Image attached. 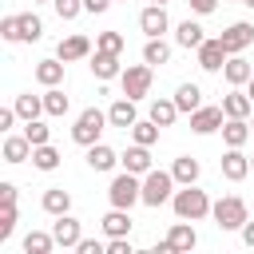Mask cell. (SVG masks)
Listing matches in <instances>:
<instances>
[{"label":"cell","mask_w":254,"mask_h":254,"mask_svg":"<svg viewBox=\"0 0 254 254\" xmlns=\"http://www.w3.org/2000/svg\"><path fill=\"white\" fill-rule=\"evenodd\" d=\"M218 167H222L226 183H242L250 175V155H242V147H226V155L218 159Z\"/></svg>","instance_id":"30bf717a"},{"label":"cell","mask_w":254,"mask_h":254,"mask_svg":"<svg viewBox=\"0 0 254 254\" xmlns=\"http://www.w3.org/2000/svg\"><path fill=\"white\" fill-rule=\"evenodd\" d=\"M143 60H147L151 67H155V64H167V60H171V44H167L163 36H151V40L143 44Z\"/></svg>","instance_id":"d6a6232c"},{"label":"cell","mask_w":254,"mask_h":254,"mask_svg":"<svg viewBox=\"0 0 254 254\" xmlns=\"http://www.w3.org/2000/svg\"><path fill=\"white\" fill-rule=\"evenodd\" d=\"M40 206L56 218V214H67L71 210V190H64V187H48L44 190V198H40Z\"/></svg>","instance_id":"d4e9b609"},{"label":"cell","mask_w":254,"mask_h":254,"mask_svg":"<svg viewBox=\"0 0 254 254\" xmlns=\"http://www.w3.org/2000/svg\"><path fill=\"white\" fill-rule=\"evenodd\" d=\"M250 131H254V119H250Z\"/></svg>","instance_id":"11a10c76"},{"label":"cell","mask_w":254,"mask_h":254,"mask_svg":"<svg viewBox=\"0 0 254 254\" xmlns=\"http://www.w3.org/2000/svg\"><path fill=\"white\" fill-rule=\"evenodd\" d=\"M103 234H107V238H127V234H131V210L111 206V210L103 214Z\"/></svg>","instance_id":"44dd1931"},{"label":"cell","mask_w":254,"mask_h":254,"mask_svg":"<svg viewBox=\"0 0 254 254\" xmlns=\"http://www.w3.org/2000/svg\"><path fill=\"white\" fill-rule=\"evenodd\" d=\"M222 123H226L222 103H218V107H198V111H190V131H194V135H214V131H222Z\"/></svg>","instance_id":"9c48e42d"},{"label":"cell","mask_w":254,"mask_h":254,"mask_svg":"<svg viewBox=\"0 0 254 254\" xmlns=\"http://www.w3.org/2000/svg\"><path fill=\"white\" fill-rule=\"evenodd\" d=\"M111 4H115V0H83V12H91V16H103Z\"/></svg>","instance_id":"f6af8a7d"},{"label":"cell","mask_w":254,"mask_h":254,"mask_svg":"<svg viewBox=\"0 0 254 254\" xmlns=\"http://www.w3.org/2000/svg\"><path fill=\"white\" fill-rule=\"evenodd\" d=\"M131 139H135V143H143V147H155V143H159V123H155L151 115H147V119H135Z\"/></svg>","instance_id":"836d02e7"},{"label":"cell","mask_w":254,"mask_h":254,"mask_svg":"<svg viewBox=\"0 0 254 254\" xmlns=\"http://www.w3.org/2000/svg\"><path fill=\"white\" fill-rule=\"evenodd\" d=\"M52 8H56L60 20H75L83 12V0H52Z\"/></svg>","instance_id":"ab89813d"},{"label":"cell","mask_w":254,"mask_h":254,"mask_svg":"<svg viewBox=\"0 0 254 254\" xmlns=\"http://www.w3.org/2000/svg\"><path fill=\"white\" fill-rule=\"evenodd\" d=\"M52 238H56V246H64V250H75L79 238H83L79 218H71V210H67V214H56V222H52Z\"/></svg>","instance_id":"52a82bcc"},{"label":"cell","mask_w":254,"mask_h":254,"mask_svg":"<svg viewBox=\"0 0 254 254\" xmlns=\"http://www.w3.org/2000/svg\"><path fill=\"white\" fill-rule=\"evenodd\" d=\"M171 175H175V183H179V187H187V183H198L202 167H198V159H194V155H179V159L171 163Z\"/></svg>","instance_id":"cb8c5ba5"},{"label":"cell","mask_w":254,"mask_h":254,"mask_svg":"<svg viewBox=\"0 0 254 254\" xmlns=\"http://www.w3.org/2000/svg\"><path fill=\"white\" fill-rule=\"evenodd\" d=\"M95 48H99V52H115V56H123L127 40H123L119 32H99V36H95Z\"/></svg>","instance_id":"8d00e7d4"},{"label":"cell","mask_w":254,"mask_h":254,"mask_svg":"<svg viewBox=\"0 0 254 254\" xmlns=\"http://www.w3.org/2000/svg\"><path fill=\"white\" fill-rule=\"evenodd\" d=\"M167 246H171L175 254H190V250L198 246V234H194V226H190L187 218H179V222L167 230Z\"/></svg>","instance_id":"4fadbf2b"},{"label":"cell","mask_w":254,"mask_h":254,"mask_svg":"<svg viewBox=\"0 0 254 254\" xmlns=\"http://www.w3.org/2000/svg\"><path fill=\"white\" fill-rule=\"evenodd\" d=\"M32 167H36V171H56V167H60V151H56L52 143L32 147Z\"/></svg>","instance_id":"e575fe53"},{"label":"cell","mask_w":254,"mask_h":254,"mask_svg":"<svg viewBox=\"0 0 254 254\" xmlns=\"http://www.w3.org/2000/svg\"><path fill=\"white\" fill-rule=\"evenodd\" d=\"M175 175L171 171H147L143 175V206H163V202H171L175 198Z\"/></svg>","instance_id":"277c9868"},{"label":"cell","mask_w":254,"mask_h":254,"mask_svg":"<svg viewBox=\"0 0 254 254\" xmlns=\"http://www.w3.org/2000/svg\"><path fill=\"white\" fill-rule=\"evenodd\" d=\"M67 107H71V99H67L60 87H48V91H44V115L64 119V115H67Z\"/></svg>","instance_id":"4dcf8cb0"},{"label":"cell","mask_w":254,"mask_h":254,"mask_svg":"<svg viewBox=\"0 0 254 254\" xmlns=\"http://www.w3.org/2000/svg\"><path fill=\"white\" fill-rule=\"evenodd\" d=\"M222 44H226V52L230 56H238V52H246L250 44H254V24H246V20H234L222 36H218Z\"/></svg>","instance_id":"8fae6325"},{"label":"cell","mask_w":254,"mask_h":254,"mask_svg":"<svg viewBox=\"0 0 254 254\" xmlns=\"http://www.w3.org/2000/svg\"><path fill=\"white\" fill-rule=\"evenodd\" d=\"M119 163H123V171H131V175H147L155 163H151V147H143V143H131L123 155H119Z\"/></svg>","instance_id":"e0dca14e"},{"label":"cell","mask_w":254,"mask_h":254,"mask_svg":"<svg viewBox=\"0 0 254 254\" xmlns=\"http://www.w3.org/2000/svg\"><path fill=\"white\" fill-rule=\"evenodd\" d=\"M56 250V238H52V230L44 234V230H32L28 238H24V254H52Z\"/></svg>","instance_id":"d590c367"},{"label":"cell","mask_w":254,"mask_h":254,"mask_svg":"<svg viewBox=\"0 0 254 254\" xmlns=\"http://www.w3.org/2000/svg\"><path fill=\"white\" fill-rule=\"evenodd\" d=\"M250 135H254V131H250V119H226V123H222V143H226V147H246Z\"/></svg>","instance_id":"83f0119b"},{"label":"cell","mask_w":254,"mask_h":254,"mask_svg":"<svg viewBox=\"0 0 254 254\" xmlns=\"http://www.w3.org/2000/svg\"><path fill=\"white\" fill-rule=\"evenodd\" d=\"M242 4H246V8H254V0H242Z\"/></svg>","instance_id":"f907efd6"},{"label":"cell","mask_w":254,"mask_h":254,"mask_svg":"<svg viewBox=\"0 0 254 254\" xmlns=\"http://www.w3.org/2000/svg\"><path fill=\"white\" fill-rule=\"evenodd\" d=\"M115 163H119V155H115L107 143H91V147H87V167H91V171L103 175V171H115Z\"/></svg>","instance_id":"603a6c76"},{"label":"cell","mask_w":254,"mask_h":254,"mask_svg":"<svg viewBox=\"0 0 254 254\" xmlns=\"http://www.w3.org/2000/svg\"><path fill=\"white\" fill-rule=\"evenodd\" d=\"M139 28L147 32V40H151V36H163V32L171 28V16H167V8H163V4H147V8L139 12Z\"/></svg>","instance_id":"5bb4252c"},{"label":"cell","mask_w":254,"mask_h":254,"mask_svg":"<svg viewBox=\"0 0 254 254\" xmlns=\"http://www.w3.org/2000/svg\"><path fill=\"white\" fill-rule=\"evenodd\" d=\"M238 234H242V242H246V246H250V250H254V222H250V218H246V226H242V230H238Z\"/></svg>","instance_id":"c3c4849f"},{"label":"cell","mask_w":254,"mask_h":254,"mask_svg":"<svg viewBox=\"0 0 254 254\" xmlns=\"http://www.w3.org/2000/svg\"><path fill=\"white\" fill-rule=\"evenodd\" d=\"M107 254H131V238H107Z\"/></svg>","instance_id":"ee69618b"},{"label":"cell","mask_w":254,"mask_h":254,"mask_svg":"<svg viewBox=\"0 0 254 254\" xmlns=\"http://www.w3.org/2000/svg\"><path fill=\"white\" fill-rule=\"evenodd\" d=\"M222 79H226L230 87H246V83L254 79V64L242 60V52H238V56H230V60L222 64Z\"/></svg>","instance_id":"2e32d148"},{"label":"cell","mask_w":254,"mask_h":254,"mask_svg":"<svg viewBox=\"0 0 254 254\" xmlns=\"http://www.w3.org/2000/svg\"><path fill=\"white\" fill-rule=\"evenodd\" d=\"M250 171H254V155H250Z\"/></svg>","instance_id":"816d5d0a"},{"label":"cell","mask_w":254,"mask_h":254,"mask_svg":"<svg viewBox=\"0 0 254 254\" xmlns=\"http://www.w3.org/2000/svg\"><path fill=\"white\" fill-rule=\"evenodd\" d=\"M210 194L206 190H198V183H187V187H179L175 190V198H171V210H175V218H187V222H198V218H206L210 214Z\"/></svg>","instance_id":"6da1fadb"},{"label":"cell","mask_w":254,"mask_h":254,"mask_svg":"<svg viewBox=\"0 0 254 254\" xmlns=\"http://www.w3.org/2000/svg\"><path fill=\"white\" fill-rule=\"evenodd\" d=\"M246 91H250V99H254V79H250V83H246Z\"/></svg>","instance_id":"681fc988"},{"label":"cell","mask_w":254,"mask_h":254,"mask_svg":"<svg viewBox=\"0 0 254 254\" xmlns=\"http://www.w3.org/2000/svg\"><path fill=\"white\" fill-rule=\"evenodd\" d=\"M107 198H111V206H123V210H131L135 202H143V175L119 171V175L111 179V187H107Z\"/></svg>","instance_id":"7a4b0ae2"},{"label":"cell","mask_w":254,"mask_h":254,"mask_svg":"<svg viewBox=\"0 0 254 254\" xmlns=\"http://www.w3.org/2000/svg\"><path fill=\"white\" fill-rule=\"evenodd\" d=\"M91 75H95L99 83L119 79V75H123V60H119L115 52H99V48H95V56H91Z\"/></svg>","instance_id":"7c38bea8"},{"label":"cell","mask_w":254,"mask_h":254,"mask_svg":"<svg viewBox=\"0 0 254 254\" xmlns=\"http://www.w3.org/2000/svg\"><path fill=\"white\" fill-rule=\"evenodd\" d=\"M56 56H60L64 64H75V60H91V40H87L83 32H75V36H67V40H60V48H56Z\"/></svg>","instance_id":"9a60e30c"},{"label":"cell","mask_w":254,"mask_h":254,"mask_svg":"<svg viewBox=\"0 0 254 254\" xmlns=\"http://www.w3.org/2000/svg\"><path fill=\"white\" fill-rule=\"evenodd\" d=\"M75 250H79V254H103L107 246H103V242H95V238H79V246H75Z\"/></svg>","instance_id":"7bdbcfd3"},{"label":"cell","mask_w":254,"mask_h":254,"mask_svg":"<svg viewBox=\"0 0 254 254\" xmlns=\"http://www.w3.org/2000/svg\"><path fill=\"white\" fill-rule=\"evenodd\" d=\"M151 79H155V71H151V64L143 60V64H131V67H123V75H119V87H123V95L127 99H143L147 91H151Z\"/></svg>","instance_id":"8992f818"},{"label":"cell","mask_w":254,"mask_h":254,"mask_svg":"<svg viewBox=\"0 0 254 254\" xmlns=\"http://www.w3.org/2000/svg\"><path fill=\"white\" fill-rule=\"evenodd\" d=\"M151 4H167V0H151Z\"/></svg>","instance_id":"db71d44e"},{"label":"cell","mask_w":254,"mask_h":254,"mask_svg":"<svg viewBox=\"0 0 254 254\" xmlns=\"http://www.w3.org/2000/svg\"><path fill=\"white\" fill-rule=\"evenodd\" d=\"M222 111H226V119H250L254 115V99H250V91H230V95H222Z\"/></svg>","instance_id":"ac0fdd59"},{"label":"cell","mask_w":254,"mask_h":254,"mask_svg":"<svg viewBox=\"0 0 254 254\" xmlns=\"http://www.w3.org/2000/svg\"><path fill=\"white\" fill-rule=\"evenodd\" d=\"M0 36H4L8 44H20V24H16V16H4V20H0Z\"/></svg>","instance_id":"60d3db41"},{"label":"cell","mask_w":254,"mask_h":254,"mask_svg":"<svg viewBox=\"0 0 254 254\" xmlns=\"http://www.w3.org/2000/svg\"><path fill=\"white\" fill-rule=\"evenodd\" d=\"M64 67H67V64H64L60 56H56V60H40V64H36V83L60 87V83H64Z\"/></svg>","instance_id":"7402d4cb"},{"label":"cell","mask_w":254,"mask_h":254,"mask_svg":"<svg viewBox=\"0 0 254 254\" xmlns=\"http://www.w3.org/2000/svg\"><path fill=\"white\" fill-rule=\"evenodd\" d=\"M202 40H206V36H202V24H198V20H183V24L175 28V44H179V48H187V52H190V48L198 52V44H202Z\"/></svg>","instance_id":"484cf974"},{"label":"cell","mask_w":254,"mask_h":254,"mask_svg":"<svg viewBox=\"0 0 254 254\" xmlns=\"http://www.w3.org/2000/svg\"><path fill=\"white\" fill-rule=\"evenodd\" d=\"M16 119H20V115H16V107H4V111H0V131H4V135H8V131H12V123H16Z\"/></svg>","instance_id":"bcb514c9"},{"label":"cell","mask_w":254,"mask_h":254,"mask_svg":"<svg viewBox=\"0 0 254 254\" xmlns=\"http://www.w3.org/2000/svg\"><path fill=\"white\" fill-rule=\"evenodd\" d=\"M226 60H230V52H226V44H222L218 36H206V40L198 44V67H202V71H222Z\"/></svg>","instance_id":"ba28073f"},{"label":"cell","mask_w":254,"mask_h":254,"mask_svg":"<svg viewBox=\"0 0 254 254\" xmlns=\"http://www.w3.org/2000/svg\"><path fill=\"white\" fill-rule=\"evenodd\" d=\"M107 123H111V119H107V111H99V107L79 111V115H75V127H71V143H79V147L99 143V135H103Z\"/></svg>","instance_id":"3957f363"},{"label":"cell","mask_w":254,"mask_h":254,"mask_svg":"<svg viewBox=\"0 0 254 254\" xmlns=\"http://www.w3.org/2000/svg\"><path fill=\"white\" fill-rule=\"evenodd\" d=\"M0 155H4V163H12V167H16V163H28V159H32V139H28L24 131H20V135H4V151H0Z\"/></svg>","instance_id":"d6986e66"},{"label":"cell","mask_w":254,"mask_h":254,"mask_svg":"<svg viewBox=\"0 0 254 254\" xmlns=\"http://www.w3.org/2000/svg\"><path fill=\"white\" fill-rule=\"evenodd\" d=\"M107 119H111V127H123V131H131L135 127V99H127V95H119L111 107H107Z\"/></svg>","instance_id":"ffe728a7"},{"label":"cell","mask_w":254,"mask_h":254,"mask_svg":"<svg viewBox=\"0 0 254 254\" xmlns=\"http://www.w3.org/2000/svg\"><path fill=\"white\" fill-rule=\"evenodd\" d=\"M12 107H16V115H20L24 123H28V119H40V115H44V95H32V91H28V95H16Z\"/></svg>","instance_id":"1f68e13d"},{"label":"cell","mask_w":254,"mask_h":254,"mask_svg":"<svg viewBox=\"0 0 254 254\" xmlns=\"http://www.w3.org/2000/svg\"><path fill=\"white\" fill-rule=\"evenodd\" d=\"M0 202H16V187L12 183H0Z\"/></svg>","instance_id":"7dc6e473"},{"label":"cell","mask_w":254,"mask_h":254,"mask_svg":"<svg viewBox=\"0 0 254 254\" xmlns=\"http://www.w3.org/2000/svg\"><path fill=\"white\" fill-rule=\"evenodd\" d=\"M234 4H242V0H234Z\"/></svg>","instance_id":"9f6ffc18"},{"label":"cell","mask_w":254,"mask_h":254,"mask_svg":"<svg viewBox=\"0 0 254 254\" xmlns=\"http://www.w3.org/2000/svg\"><path fill=\"white\" fill-rule=\"evenodd\" d=\"M210 218H214L218 230H242L250 214H246V202H242L238 194H222V198L210 206Z\"/></svg>","instance_id":"5b68a950"},{"label":"cell","mask_w":254,"mask_h":254,"mask_svg":"<svg viewBox=\"0 0 254 254\" xmlns=\"http://www.w3.org/2000/svg\"><path fill=\"white\" fill-rule=\"evenodd\" d=\"M24 135L32 139V147H40V143H48V139H52V127H48L44 119H28V123H24Z\"/></svg>","instance_id":"74e56055"},{"label":"cell","mask_w":254,"mask_h":254,"mask_svg":"<svg viewBox=\"0 0 254 254\" xmlns=\"http://www.w3.org/2000/svg\"><path fill=\"white\" fill-rule=\"evenodd\" d=\"M179 115H183V111H179L175 95H171V99H163V95H159V99H151V119H155L159 127H171V123H175Z\"/></svg>","instance_id":"f546056e"},{"label":"cell","mask_w":254,"mask_h":254,"mask_svg":"<svg viewBox=\"0 0 254 254\" xmlns=\"http://www.w3.org/2000/svg\"><path fill=\"white\" fill-rule=\"evenodd\" d=\"M187 4H190V12H194V16H210V12L218 8V0H187Z\"/></svg>","instance_id":"b9f144b4"},{"label":"cell","mask_w":254,"mask_h":254,"mask_svg":"<svg viewBox=\"0 0 254 254\" xmlns=\"http://www.w3.org/2000/svg\"><path fill=\"white\" fill-rule=\"evenodd\" d=\"M32 4H44V0H32ZM48 4H52V0H48Z\"/></svg>","instance_id":"f5cc1de1"},{"label":"cell","mask_w":254,"mask_h":254,"mask_svg":"<svg viewBox=\"0 0 254 254\" xmlns=\"http://www.w3.org/2000/svg\"><path fill=\"white\" fill-rule=\"evenodd\" d=\"M175 103H179L183 115L198 111V107H202V87H198V83H179V87H175Z\"/></svg>","instance_id":"4316f807"},{"label":"cell","mask_w":254,"mask_h":254,"mask_svg":"<svg viewBox=\"0 0 254 254\" xmlns=\"http://www.w3.org/2000/svg\"><path fill=\"white\" fill-rule=\"evenodd\" d=\"M16 230V202H0V242L12 238Z\"/></svg>","instance_id":"f35d334b"},{"label":"cell","mask_w":254,"mask_h":254,"mask_svg":"<svg viewBox=\"0 0 254 254\" xmlns=\"http://www.w3.org/2000/svg\"><path fill=\"white\" fill-rule=\"evenodd\" d=\"M16 24H20V44H36L44 36V20L36 12H16Z\"/></svg>","instance_id":"f1b7e54d"}]
</instances>
